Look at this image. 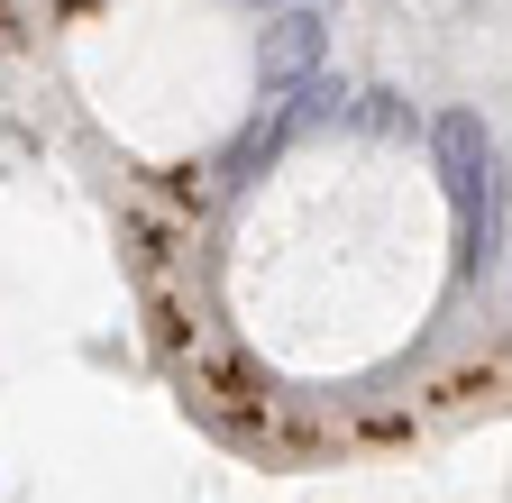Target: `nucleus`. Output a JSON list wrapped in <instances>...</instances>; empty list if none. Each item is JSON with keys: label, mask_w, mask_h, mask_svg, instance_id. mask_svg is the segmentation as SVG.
Returning a JSON list of instances; mask_svg holds the SVG:
<instances>
[{"label": "nucleus", "mask_w": 512, "mask_h": 503, "mask_svg": "<svg viewBox=\"0 0 512 503\" xmlns=\"http://www.w3.org/2000/svg\"><path fill=\"white\" fill-rule=\"evenodd\" d=\"M320 55H330V19L320 10H275L266 19V37H256V92H302L311 74H320Z\"/></svg>", "instance_id": "nucleus-2"}, {"label": "nucleus", "mask_w": 512, "mask_h": 503, "mask_svg": "<svg viewBox=\"0 0 512 503\" xmlns=\"http://www.w3.org/2000/svg\"><path fill=\"white\" fill-rule=\"evenodd\" d=\"M430 165L458 202V229H467V266H494V238H503V147L476 110H439L430 119Z\"/></svg>", "instance_id": "nucleus-1"}, {"label": "nucleus", "mask_w": 512, "mask_h": 503, "mask_svg": "<svg viewBox=\"0 0 512 503\" xmlns=\"http://www.w3.org/2000/svg\"><path fill=\"white\" fill-rule=\"evenodd\" d=\"M238 10H266V19H275V10H293V0H238Z\"/></svg>", "instance_id": "nucleus-3"}]
</instances>
